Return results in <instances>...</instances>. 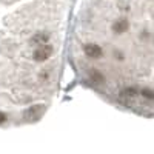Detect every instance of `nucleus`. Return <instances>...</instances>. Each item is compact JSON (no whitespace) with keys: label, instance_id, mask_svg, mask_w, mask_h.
Here are the masks:
<instances>
[{"label":"nucleus","instance_id":"7","mask_svg":"<svg viewBox=\"0 0 154 154\" xmlns=\"http://www.w3.org/2000/svg\"><path fill=\"white\" fill-rule=\"evenodd\" d=\"M123 94L128 96V97H134L137 94V91H136V88H126L125 91H123Z\"/></svg>","mask_w":154,"mask_h":154},{"label":"nucleus","instance_id":"4","mask_svg":"<svg viewBox=\"0 0 154 154\" xmlns=\"http://www.w3.org/2000/svg\"><path fill=\"white\" fill-rule=\"evenodd\" d=\"M48 40H49V35H48L46 32H35V34L31 37L29 43L34 45V46H40V45L46 43Z\"/></svg>","mask_w":154,"mask_h":154},{"label":"nucleus","instance_id":"2","mask_svg":"<svg viewBox=\"0 0 154 154\" xmlns=\"http://www.w3.org/2000/svg\"><path fill=\"white\" fill-rule=\"evenodd\" d=\"M83 53L89 59H100L102 57V48L97 43H86L83 46Z\"/></svg>","mask_w":154,"mask_h":154},{"label":"nucleus","instance_id":"5","mask_svg":"<svg viewBox=\"0 0 154 154\" xmlns=\"http://www.w3.org/2000/svg\"><path fill=\"white\" fill-rule=\"evenodd\" d=\"M42 112H43V105H35V106L28 109L26 116L29 119H37V117H40V116H42Z\"/></svg>","mask_w":154,"mask_h":154},{"label":"nucleus","instance_id":"6","mask_svg":"<svg viewBox=\"0 0 154 154\" xmlns=\"http://www.w3.org/2000/svg\"><path fill=\"white\" fill-rule=\"evenodd\" d=\"M140 94H142L145 99H148V100H152V97H154L152 89H142V91H140Z\"/></svg>","mask_w":154,"mask_h":154},{"label":"nucleus","instance_id":"3","mask_svg":"<svg viewBox=\"0 0 154 154\" xmlns=\"http://www.w3.org/2000/svg\"><path fill=\"white\" fill-rule=\"evenodd\" d=\"M128 28H130V22L126 19H117L111 25V29H112L114 34H123V32L128 31Z\"/></svg>","mask_w":154,"mask_h":154},{"label":"nucleus","instance_id":"8","mask_svg":"<svg viewBox=\"0 0 154 154\" xmlns=\"http://www.w3.org/2000/svg\"><path fill=\"white\" fill-rule=\"evenodd\" d=\"M114 59L116 60H123V53H120V51H114Z\"/></svg>","mask_w":154,"mask_h":154},{"label":"nucleus","instance_id":"1","mask_svg":"<svg viewBox=\"0 0 154 154\" xmlns=\"http://www.w3.org/2000/svg\"><path fill=\"white\" fill-rule=\"evenodd\" d=\"M53 51H54L53 46L46 42V43H43V45H40V46L35 48L32 57H34L35 62H45V60H48L51 56H53Z\"/></svg>","mask_w":154,"mask_h":154},{"label":"nucleus","instance_id":"9","mask_svg":"<svg viewBox=\"0 0 154 154\" xmlns=\"http://www.w3.org/2000/svg\"><path fill=\"white\" fill-rule=\"evenodd\" d=\"M5 120H6V116H5L2 111H0V123H3Z\"/></svg>","mask_w":154,"mask_h":154}]
</instances>
